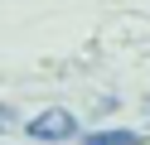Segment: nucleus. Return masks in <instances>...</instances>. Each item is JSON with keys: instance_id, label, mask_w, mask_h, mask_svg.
I'll use <instances>...</instances> for the list:
<instances>
[{"instance_id": "obj_1", "label": "nucleus", "mask_w": 150, "mask_h": 145, "mask_svg": "<svg viewBox=\"0 0 150 145\" xmlns=\"http://www.w3.org/2000/svg\"><path fill=\"white\" fill-rule=\"evenodd\" d=\"M73 131H78V126H73L68 111H44V116L29 121V135H34V140H63V135H73Z\"/></svg>"}, {"instance_id": "obj_2", "label": "nucleus", "mask_w": 150, "mask_h": 145, "mask_svg": "<svg viewBox=\"0 0 150 145\" xmlns=\"http://www.w3.org/2000/svg\"><path fill=\"white\" fill-rule=\"evenodd\" d=\"M140 135H131V131H92L87 135V145H136Z\"/></svg>"}]
</instances>
